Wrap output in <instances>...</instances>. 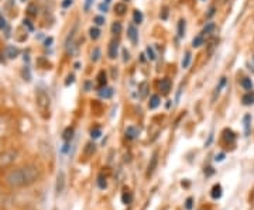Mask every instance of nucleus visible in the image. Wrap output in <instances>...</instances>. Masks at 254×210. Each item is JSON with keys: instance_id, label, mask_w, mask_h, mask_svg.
Here are the masks:
<instances>
[{"instance_id": "nucleus-1", "label": "nucleus", "mask_w": 254, "mask_h": 210, "mask_svg": "<svg viewBox=\"0 0 254 210\" xmlns=\"http://www.w3.org/2000/svg\"><path fill=\"white\" fill-rule=\"evenodd\" d=\"M40 178H41L40 168L34 164H27L7 171L3 178V183L9 189H23L37 183Z\"/></svg>"}, {"instance_id": "nucleus-2", "label": "nucleus", "mask_w": 254, "mask_h": 210, "mask_svg": "<svg viewBox=\"0 0 254 210\" xmlns=\"http://www.w3.org/2000/svg\"><path fill=\"white\" fill-rule=\"evenodd\" d=\"M35 103H37V109L40 114L44 119L49 117V107H51V100H49L48 93L44 89H37L35 92Z\"/></svg>"}, {"instance_id": "nucleus-3", "label": "nucleus", "mask_w": 254, "mask_h": 210, "mask_svg": "<svg viewBox=\"0 0 254 210\" xmlns=\"http://www.w3.org/2000/svg\"><path fill=\"white\" fill-rule=\"evenodd\" d=\"M17 156V152L14 150H6L0 154V169H6L9 168L14 162Z\"/></svg>"}, {"instance_id": "nucleus-4", "label": "nucleus", "mask_w": 254, "mask_h": 210, "mask_svg": "<svg viewBox=\"0 0 254 210\" xmlns=\"http://www.w3.org/2000/svg\"><path fill=\"white\" fill-rule=\"evenodd\" d=\"M127 37H129V40L134 44V45L138 43V31H137V28L134 27V24H130L129 27H127Z\"/></svg>"}, {"instance_id": "nucleus-5", "label": "nucleus", "mask_w": 254, "mask_h": 210, "mask_svg": "<svg viewBox=\"0 0 254 210\" xmlns=\"http://www.w3.org/2000/svg\"><path fill=\"white\" fill-rule=\"evenodd\" d=\"M157 164H158V154L157 152H154L151 161H150V164H148V168H147V176H151L152 173H154L155 168H157Z\"/></svg>"}, {"instance_id": "nucleus-6", "label": "nucleus", "mask_w": 254, "mask_h": 210, "mask_svg": "<svg viewBox=\"0 0 254 210\" xmlns=\"http://www.w3.org/2000/svg\"><path fill=\"white\" fill-rule=\"evenodd\" d=\"M117 54H119V43L112 41L110 45H109V58L114 59V58H117Z\"/></svg>"}, {"instance_id": "nucleus-7", "label": "nucleus", "mask_w": 254, "mask_h": 210, "mask_svg": "<svg viewBox=\"0 0 254 210\" xmlns=\"http://www.w3.org/2000/svg\"><path fill=\"white\" fill-rule=\"evenodd\" d=\"M160 90H162L164 95H167L168 92L171 90V81H169L168 78L161 79V82H160Z\"/></svg>"}, {"instance_id": "nucleus-8", "label": "nucleus", "mask_w": 254, "mask_h": 210, "mask_svg": "<svg viewBox=\"0 0 254 210\" xmlns=\"http://www.w3.org/2000/svg\"><path fill=\"white\" fill-rule=\"evenodd\" d=\"M18 48L17 47H14V45H9L7 48H6V55L10 58V59H14V58H17L18 57Z\"/></svg>"}, {"instance_id": "nucleus-9", "label": "nucleus", "mask_w": 254, "mask_h": 210, "mask_svg": "<svg viewBox=\"0 0 254 210\" xmlns=\"http://www.w3.org/2000/svg\"><path fill=\"white\" fill-rule=\"evenodd\" d=\"M243 123H244V133H246V135H250V133H251V116L250 114H246L243 117Z\"/></svg>"}, {"instance_id": "nucleus-10", "label": "nucleus", "mask_w": 254, "mask_h": 210, "mask_svg": "<svg viewBox=\"0 0 254 210\" xmlns=\"http://www.w3.org/2000/svg\"><path fill=\"white\" fill-rule=\"evenodd\" d=\"M160 103H161V97L158 96V95H152L150 97V102H148V109H157L160 106Z\"/></svg>"}, {"instance_id": "nucleus-11", "label": "nucleus", "mask_w": 254, "mask_h": 210, "mask_svg": "<svg viewBox=\"0 0 254 210\" xmlns=\"http://www.w3.org/2000/svg\"><path fill=\"white\" fill-rule=\"evenodd\" d=\"M241 103L244 106H250V104H254V93L253 92H247L243 97H241Z\"/></svg>"}, {"instance_id": "nucleus-12", "label": "nucleus", "mask_w": 254, "mask_h": 210, "mask_svg": "<svg viewBox=\"0 0 254 210\" xmlns=\"http://www.w3.org/2000/svg\"><path fill=\"white\" fill-rule=\"evenodd\" d=\"M240 85H241V87H243L244 90H247V92L253 90V82H251L250 78H243V79L240 81Z\"/></svg>"}, {"instance_id": "nucleus-13", "label": "nucleus", "mask_w": 254, "mask_h": 210, "mask_svg": "<svg viewBox=\"0 0 254 210\" xmlns=\"http://www.w3.org/2000/svg\"><path fill=\"white\" fill-rule=\"evenodd\" d=\"M137 135H138V130L135 128V127H133V126L127 127V130H126V137H127L129 140H133V138H135Z\"/></svg>"}, {"instance_id": "nucleus-14", "label": "nucleus", "mask_w": 254, "mask_h": 210, "mask_svg": "<svg viewBox=\"0 0 254 210\" xmlns=\"http://www.w3.org/2000/svg\"><path fill=\"white\" fill-rule=\"evenodd\" d=\"M226 85V78H222L220 79V82H219V85L216 86V89H215V93H213V97H212V100L215 102L216 100V97L219 96V93H220V90H222V87Z\"/></svg>"}, {"instance_id": "nucleus-15", "label": "nucleus", "mask_w": 254, "mask_h": 210, "mask_svg": "<svg viewBox=\"0 0 254 210\" xmlns=\"http://www.w3.org/2000/svg\"><path fill=\"white\" fill-rule=\"evenodd\" d=\"M64 181H65L64 172H60L58 173V182H57V192L58 193H61L64 190Z\"/></svg>"}, {"instance_id": "nucleus-16", "label": "nucleus", "mask_w": 254, "mask_h": 210, "mask_svg": "<svg viewBox=\"0 0 254 210\" xmlns=\"http://www.w3.org/2000/svg\"><path fill=\"white\" fill-rule=\"evenodd\" d=\"M114 10H116V13H117V14L123 16L126 11H127V4H126V3H116V6H114Z\"/></svg>"}, {"instance_id": "nucleus-17", "label": "nucleus", "mask_w": 254, "mask_h": 210, "mask_svg": "<svg viewBox=\"0 0 254 210\" xmlns=\"http://www.w3.org/2000/svg\"><path fill=\"white\" fill-rule=\"evenodd\" d=\"M223 137H225V140L229 141V142H234V138H236V137H234V133L229 128H226L225 131H223Z\"/></svg>"}, {"instance_id": "nucleus-18", "label": "nucleus", "mask_w": 254, "mask_h": 210, "mask_svg": "<svg viewBox=\"0 0 254 210\" xmlns=\"http://www.w3.org/2000/svg\"><path fill=\"white\" fill-rule=\"evenodd\" d=\"M121 199H123V203H124V205H129V203H131V200H133V196H131V192H130L129 189H124V192H123V196H121Z\"/></svg>"}, {"instance_id": "nucleus-19", "label": "nucleus", "mask_w": 254, "mask_h": 210, "mask_svg": "<svg viewBox=\"0 0 254 210\" xmlns=\"http://www.w3.org/2000/svg\"><path fill=\"white\" fill-rule=\"evenodd\" d=\"M200 45H203V35H202V34L196 35V37L192 40V47H194V48H199Z\"/></svg>"}, {"instance_id": "nucleus-20", "label": "nucleus", "mask_w": 254, "mask_h": 210, "mask_svg": "<svg viewBox=\"0 0 254 210\" xmlns=\"http://www.w3.org/2000/svg\"><path fill=\"white\" fill-rule=\"evenodd\" d=\"M222 196V188H220V185H215L213 189H212V198L213 199H219Z\"/></svg>"}, {"instance_id": "nucleus-21", "label": "nucleus", "mask_w": 254, "mask_h": 210, "mask_svg": "<svg viewBox=\"0 0 254 210\" xmlns=\"http://www.w3.org/2000/svg\"><path fill=\"white\" fill-rule=\"evenodd\" d=\"M133 20H134L135 24H141V23H143V20H144L143 13H141L140 10H134V13H133Z\"/></svg>"}, {"instance_id": "nucleus-22", "label": "nucleus", "mask_w": 254, "mask_h": 210, "mask_svg": "<svg viewBox=\"0 0 254 210\" xmlns=\"http://www.w3.org/2000/svg\"><path fill=\"white\" fill-rule=\"evenodd\" d=\"M97 82H99V86L103 87L106 86V83H107V79H106V73L105 72H99V76H97Z\"/></svg>"}, {"instance_id": "nucleus-23", "label": "nucleus", "mask_w": 254, "mask_h": 210, "mask_svg": "<svg viewBox=\"0 0 254 210\" xmlns=\"http://www.w3.org/2000/svg\"><path fill=\"white\" fill-rule=\"evenodd\" d=\"M95 144H92V142H89V144H86V148H85V156H92L93 152H95Z\"/></svg>"}, {"instance_id": "nucleus-24", "label": "nucleus", "mask_w": 254, "mask_h": 210, "mask_svg": "<svg viewBox=\"0 0 254 210\" xmlns=\"http://www.w3.org/2000/svg\"><path fill=\"white\" fill-rule=\"evenodd\" d=\"M89 35H91L92 40H97V38L100 37V30H99L97 27H91V30H89Z\"/></svg>"}, {"instance_id": "nucleus-25", "label": "nucleus", "mask_w": 254, "mask_h": 210, "mask_svg": "<svg viewBox=\"0 0 254 210\" xmlns=\"http://www.w3.org/2000/svg\"><path fill=\"white\" fill-rule=\"evenodd\" d=\"M191 59H192V55H191V52H186V54H185V57H184V59H182V68H184V69H186V68L189 66Z\"/></svg>"}, {"instance_id": "nucleus-26", "label": "nucleus", "mask_w": 254, "mask_h": 210, "mask_svg": "<svg viewBox=\"0 0 254 210\" xmlns=\"http://www.w3.org/2000/svg\"><path fill=\"white\" fill-rule=\"evenodd\" d=\"M121 23L120 21H114L113 24H112V32L113 34H120L121 32Z\"/></svg>"}, {"instance_id": "nucleus-27", "label": "nucleus", "mask_w": 254, "mask_h": 210, "mask_svg": "<svg viewBox=\"0 0 254 210\" xmlns=\"http://www.w3.org/2000/svg\"><path fill=\"white\" fill-rule=\"evenodd\" d=\"M185 34V20H179L178 23V37L182 38Z\"/></svg>"}, {"instance_id": "nucleus-28", "label": "nucleus", "mask_w": 254, "mask_h": 210, "mask_svg": "<svg viewBox=\"0 0 254 210\" xmlns=\"http://www.w3.org/2000/svg\"><path fill=\"white\" fill-rule=\"evenodd\" d=\"M112 95H113V89H112V87H105V89H102V92H100V96L106 97V99L112 97Z\"/></svg>"}, {"instance_id": "nucleus-29", "label": "nucleus", "mask_w": 254, "mask_h": 210, "mask_svg": "<svg viewBox=\"0 0 254 210\" xmlns=\"http://www.w3.org/2000/svg\"><path fill=\"white\" fill-rule=\"evenodd\" d=\"M215 30V23H208L203 28V31H202V35H205V34H211L212 31Z\"/></svg>"}, {"instance_id": "nucleus-30", "label": "nucleus", "mask_w": 254, "mask_h": 210, "mask_svg": "<svg viewBox=\"0 0 254 210\" xmlns=\"http://www.w3.org/2000/svg\"><path fill=\"white\" fill-rule=\"evenodd\" d=\"M72 135H74V128H72V127H68V128L64 131V140L69 141L71 138H72Z\"/></svg>"}, {"instance_id": "nucleus-31", "label": "nucleus", "mask_w": 254, "mask_h": 210, "mask_svg": "<svg viewBox=\"0 0 254 210\" xmlns=\"http://www.w3.org/2000/svg\"><path fill=\"white\" fill-rule=\"evenodd\" d=\"M147 90H148V85H147L146 82H143V83L140 85V97H146Z\"/></svg>"}, {"instance_id": "nucleus-32", "label": "nucleus", "mask_w": 254, "mask_h": 210, "mask_svg": "<svg viewBox=\"0 0 254 210\" xmlns=\"http://www.w3.org/2000/svg\"><path fill=\"white\" fill-rule=\"evenodd\" d=\"M99 58H100V49L99 48H95L92 52V61L93 62H96V61H99Z\"/></svg>"}, {"instance_id": "nucleus-33", "label": "nucleus", "mask_w": 254, "mask_h": 210, "mask_svg": "<svg viewBox=\"0 0 254 210\" xmlns=\"http://www.w3.org/2000/svg\"><path fill=\"white\" fill-rule=\"evenodd\" d=\"M93 23L96 24V26H103L105 24V17L103 16H96L93 18Z\"/></svg>"}, {"instance_id": "nucleus-34", "label": "nucleus", "mask_w": 254, "mask_h": 210, "mask_svg": "<svg viewBox=\"0 0 254 210\" xmlns=\"http://www.w3.org/2000/svg\"><path fill=\"white\" fill-rule=\"evenodd\" d=\"M146 52H147V55H148V59H151V61L155 59V54H154V51H152L151 47H147Z\"/></svg>"}, {"instance_id": "nucleus-35", "label": "nucleus", "mask_w": 254, "mask_h": 210, "mask_svg": "<svg viewBox=\"0 0 254 210\" xmlns=\"http://www.w3.org/2000/svg\"><path fill=\"white\" fill-rule=\"evenodd\" d=\"M91 135H92V138H99L100 135H102V131L99 128H93L92 131H91Z\"/></svg>"}, {"instance_id": "nucleus-36", "label": "nucleus", "mask_w": 254, "mask_h": 210, "mask_svg": "<svg viewBox=\"0 0 254 210\" xmlns=\"http://www.w3.org/2000/svg\"><path fill=\"white\" fill-rule=\"evenodd\" d=\"M74 79H75V76H74V75H68V78H66V81H65V85H66V86H69L71 83L74 82Z\"/></svg>"}, {"instance_id": "nucleus-37", "label": "nucleus", "mask_w": 254, "mask_h": 210, "mask_svg": "<svg viewBox=\"0 0 254 210\" xmlns=\"http://www.w3.org/2000/svg\"><path fill=\"white\" fill-rule=\"evenodd\" d=\"M72 1H74V0H64V1H62V7H64V9L69 7V6L72 4Z\"/></svg>"}, {"instance_id": "nucleus-38", "label": "nucleus", "mask_w": 254, "mask_h": 210, "mask_svg": "<svg viewBox=\"0 0 254 210\" xmlns=\"http://www.w3.org/2000/svg\"><path fill=\"white\" fill-rule=\"evenodd\" d=\"M167 16H168V9H167V7H164V10H162V14H160V17H161L162 20H165V18H167Z\"/></svg>"}, {"instance_id": "nucleus-39", "label": "nucleus", "mask_w": 254, "mask_h": 210, "mask_svg": "<svg viewBox=\"0 0 254 210\" xmlns=\"http://www.w3.org/2000/svg\"><path fill=\"white\" fill-rule=\"evenodd\" d=\"M215 11H216V9H215V7H211V9L208 10V14H206V17H212V16H215Z\"/></svg>"}, {"instance_id": "nucleus-40", "label": "nucleus", "mask_w": 254, "mask_h": 210, "mask_svg": "<svg viewBox=\"0 0 254 210\" xmlns=\"http://www.w3.org/2000/svg\"><path fill=\"white\" fill-rule=\"evenodd\" d=\"M99 186H100V188H106V181H105V182H103V176H99Z\"/></svg>"}, {"instance_id": "nucleus-41", "label": "nucleus", "mask_w": 254, "mask_h": 210, "mask_svg": "<svg viewBox=\"0 0 254 210\" xmlns=\"http://www.w3.org/2000/svg\"><path fill=\"white\" fill-rule=\"evenodd\" d=\"M123 55H124V62H127V61H129V58H130L129 51H127V49H123Z\"/></svg>"}, {"instance_id": "nucleus-42", "label": "nucleus", "mask_w": 254, "mask_h": 210, "mask_svg": "<svg viewBox=\"0 0 254 210\" xmlns=\"http://www.w3.org/2000/svg\"><path fill=\"white\" fill-rule=\"evenodd\" d=\"M6 27V20L3 17H0V28H4Z\"/></svg>"}, {"instance_id": "nucleus-43", "label": "nucleus", "mask_w": 254, "mask_h": 210, "mask_svg": "<svg viewBox=\"0 0 254 210\" xmlns=\"http://www.w3.org/2000/svg\"><path fill=\"white\" fill-rule=\"evenodd\" d=\"M99 9H100L102 11H106V10H107V4H105V3H102V4L99 6Z\"/></svg>"}, {"instance_id": "nucleus-44", "label": "nucleus", "mask_w": 254, "mask_h": 210, "mask_svg": "<svg viewBox=\"0 0 254 210\" xmlns=\"http://www.w3.org/2000/svg\"><path fill=\"white\" fill-rule=\"evenodd\" d=\"M223 158H225V154H219V155H216V158H215V161H222Z\"/></svg>"}, {"instance_id": "nucleus-45", "label": "nucleus", "mask_w": 254, "mask_h": 210, "mask_svg": "<svg viewBox=\"0 0 254 210\" xmlns=\"http://www.w3.org/2000/svg\"><path fill=\"white\" fill-rule=\"evenodd\" d=\"M192 207V199H188L186 200V209H191Z\"/></svg>"}, {"instance_id": "nucleus-46", "label": "nucleus", "mask_w": 254, "mask_h": 210, "mask_svg": "<svg viewBox=\"0 0 254 210\" xmlns=\"http://www.w3.org/2000/svg\"><path fill=\"white\" fill-rule=\"evenodd\" d=\"M51 44H52V38H47V40H45V45L48 47V45H51Z\"/></svg>"}, {"instance_id": "nucleus-47", "label": "nucleus", "mask_w": 254, "mask_h": 210, "mask_svg": "<svg viewBox=\"0 0 254 210\" xmlns=\"http://www.w3.org/2000/svg\"><path fill=\"white\" fill-rule=\"evenodd\" d=\"M92 3V0H86V4H85V10H89V6Z\"/></svg>"}, {"instance_id": "nucleus-48", "label": "nucleus", "mask_w": 254, "mask_h": 210, "mask_svg": "<svg viewBox=\"0 0 254 210\" xmlns=\"http://www.w3.org/2000/svg\"><path fill=\"white\" fill-rule=\"evenodd\" d=\"M105 1H106V4H107V3H110V0H105Z\"/></svg>"}, {"instance_id": "nucleus-49", "label": "nucleus", "mask_w": 254, "mask_h": 210, "mask_svg": "<svg viewBox=\"0 0 254 210\" xmlns=\"http://www.w3.org/2000/svg\"><path fill=\"white\" fill-rule=\"evenodd\" d=\"M21 1H26V0H21Z\"/></svg>"}, {"instance_id": "nucleus-50", "label": "nucleus", "mask_w": 254, "mask_h": 210, "mask_svg": "<svg viewBox=\"0 0 254 210\" xmlns=\"http://www.w3.org/2000/svg\"><path fill=\"white\" fill-rule=\"evenodd\" d=\"M126 1H129V0H126Z\"/></svg>"}]
</instances>
